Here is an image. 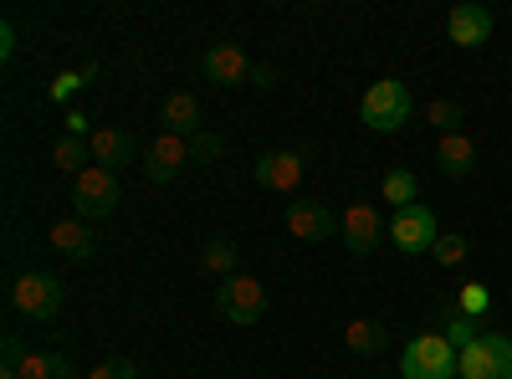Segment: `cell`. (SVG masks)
<instances>
[{
	"mask_svg": "<svg viewBox=\"0 0 512 379\" xmlns=\"http://www.w3.org/2000/svg\"><path fill=\"white\" fill-rule=\"evenodd\" d=\"M446 36H451V47H482L492 36V11L477 6V0H461V6L446 11Z\"/></svg>",
	"mask_w": 512,
	"mask_h": 379,
	"instance_id": "8fae6325",
	"label": "cell"
},
{
	"mask_svg": "<svg viewBox=\"0 0 512 379\" xmlns=\"http://www.w3.org/2000/svg\"><path fill=\"white\" fill-rule=\"evenodd\" d=\"M456 379H512V339H502V333H482L472 349H461Z\"/></svg>",
	"mask_w": 512,
	"mask_h": 379,
	"instance_id": "8992f818",
	"label": "cell"
},
{
	"mask_svg": "<svg viewBox=\"0 0 512 379\" xmlns=\"http://www.w3.org/2000/svg\"><path fill=\"white\" fill-rule=\"evenodd\" d=\"M123 200V185L113 170H103V164H88V170L72 175V210L82 221H108L113 210Z\"/></svg>",
	"mask_w": 512,
	"mask_h": 379,
	"instance_id": "7a4b0ae2",
	"label": "cell"
},
{
	"mask_svg": "<svg viewBox=\"0 0 512 379\" xmlns=\"http://www.w3.org/2000/svg\"><path fill=\"white\" fill-rule=\"evenodd\" d=\"M98 77V62H88V67H82V72H62L57 82H52V103H72L82 88H88V82Z\"/></svg>",
	"mask_w": 512,
	"mask_h": 379,
	"instance_id": "cb8c5ba5",
	"label": "cell"
},
{
	"mask_svg": "<svg viewBox=\"0 0 512 379\" xmlns=\"http://www.w3.org/2000/svg\"><path fill=\"white\" fill-rule=\"evenodd\" d=\"M159 123L180 139H195L200 134V98L195 93H169L164 108H159Z\"/></svg>",
	"mask_w": 512,
	"mask_h": 379,
	"instance_id": "e0dca14e",
	"label": "cell"
},
{
	"mask_svg": "<svg viewBox=\"0 0 512 379\" xmlns=\"http://www.w3.org/2000/svg\"><path fill=\"white\" fill-rule=\"evenodd\" d=\"M251 175H256V185H267V190H277V195H297V185L308 180V159L297 154V149H277V154L256 159Z\"/></svg>",
	"mask_w": 512,
	"mask_h": 379,
	"instance_id": "52a82bcc",
	"label": "cell"
},
{
	"mask_svg": "<svg viewBox=\"0 0 512 379\" xmlns=\"http://www.w3.org/2000/svg\"><path fill=\"white\" fill-rule=\"evenodd\" d=\"M456 349L446 344V333H415L400 354V374L405 379H456Z\"/></svg>",
	"mask_w": 512,
	"mask_h": 379,
	"instance_id": "3957f363",
	"label": "cell"
},
{
	"mask_svg": "<svg viewBox=\"0 0 512 379\" xmlns=\"http://www.w3.org/2000/svg\"><path fill=\"white\" fill-rule=\"evenodd\" d=\"M384 339H390V333H384V323H374V318H354V323L344 328V344H349L354 354H379Z\"/></svg>",
	"mask_w": 512,
	"mask_h": 379,
	"instance_id": "44dd1931",
	"label": "cell"
},
{
	"mask_svg": "<svg viewBox=\"0 0 512 379\" xmlns=\"http://www.w3.org/2000/svg\"><path fill=\"white\" fill-rule=\"evenodd\" d=\"M415 195H420V180L410 170H384V180H379V200L384 205L405 210V205H415Z\"/></svg>",
	"mask_w": 512,
	"mask_h": 379,
	"instance_id": "ffe728a7",
	"label": "cell"
},
{
	"mask_svg": "<svg viewBox=\"0 0 512 379\" xmlns=\"http://www.w3.org/2000/svg\"><path fill=\"white\" fill-rule=\"evenodd\" d=\"M425 118H431L441 134H456V123H461V103H451V98H436L431 108H425Z\"/></svg>",
	"mask_w": 512,
	"mask_h": 379,
	"instance_id": "4316f807",
	"label": "cell"
},
{
	"mask_svg": "<svg viewBox=\"0 0 512 379\" xmlns=\"http://www.w3.org/2000/svg\"><path fill=\"white\" fill-rule=\"evenodd\" d=\"M456 313L487 318V313H492V287H487V282H461V287H456Z\"/></svg>",
	"mask_w": 512,
	"mask_h": 379,
	"instance_id": "603a6c76",
	"label": "cell"
},
{
	"mask_svg": "<svg viewBox=\"0 0 512 379\" xmlns=\"http://www.w3.org/2000/svg\"><path fill=\"white\" fill-rule=\"evenodd\" d=\"M466 251H472V246H466L461 231H441V241L431 246V257H436L441 267H461V262H466Z\"/></svg>",
	"mask_w": 512,
	"mask_h": 379,
	"instance_id": "484cf974",
	"label": "cell"
},
{
	"mask_svg": "<svg viewBox=\"0 0 512 379\" xmlns=\"http://www.w3.org/2000/svg\"><path fill=\"white\" fill-rule=\"evenodd\" d=\"M272 82H277L272 67H256V72H251V88H272Z\"/></svg>",
	"mask_w": 512,
	"mask_h": 379,
	"instance_id": "1f68e13d",
	"label": "cell"
},
{
	"mask_svg": "<svg viewBox=\"0 0 512 379\" xmlns=\"http://www.w3.org/2000/svg\"><path fill=\"white\" fill-rule=\"evenodd\" d=\"M236 241H226V236H216V241H205V251H200V272H210V277H236Z\"/></svg>",
	"mask_w": 512,
	"mask_h": 379,
	"instance_id": "d6986e66",
	"label": "cell"
},
{
	"mask_svg": "<svg viewBox=\"0 0 512 379\" xmlns=\"http://www.w3.org/2000/svg\"><path fill=\"white\" fill-rule=\"evenodd\" d=\"M67 134H82V139H88V134H93V129H88V118H82L77 108L67 113Z\"/></svg>",
	"mask_w": 512,
	"mask_h": 379,
	"instance_id": "4dcf8cb0",
	"label": "cell"
},
{
	"mask_svg": "<svg viewBox=\"0 0 512 379\" xmlns=\"http://www.w3.org/2000/svg\"><path fill=\"white\" fill-rule=\"evenodd\" d=\"M190 154H195L200 164H210V159L221 154V139H216V134H195V139H190Z\"/></svg>",
	"mask_w": 512,
	"mask_h": 379,
	"instance_id": "f1b7e54d",
	"label": "cell"
},
{
	"mask_svg": "<svg viewBox=\"0 0 512 379\" xmlns=\"http://www.w3.org/2000/svg\"><path fill=\"white\" fill-rule=\"evenodd\" d=\"M200 67H205V77L210 82H221V88H236V82H251V57L241 52V47H210L205 57H200Z\"/></svg>",
	"mask_w": 512,
	"mask_h": 379,
	"instance_id": "9a60e30c",
	"label": "cell"
},
{
	"mask_svg": "<svg viewBox=\"0 0 512 379\" xmlns=\"http://www.w3.org/2000/svg\"><path fill=\"white\" fill-rule=\"evenodd\" d=\"M21 379H72V364L67 354H26Z\"/></svg>",
	"mask_w": 512,
	"mask_h": 379,
	"instance_id": "7402d4cb",
	"label": "cell"
},
{
	"mask_svg": "<svg viewBox=\"0 0 512 379\" xmlns=\"http://www.w3.org/2000/svg\"><path fill=\"white\" fill-rule=\"evenodd\" d=\"M52 164H57L62 175L88 170V164H93V149H88V139H82V134H62V139L52 144Z\"/></svg>",
	"mask_w": 512,
	"mask_h": 379,
	"instance_id": "ac0fdd59",
	"label": "cell"
},
{
	"mask_svg": "<svg viewBox=\"0 0 512 379\" xmlns=\"http://www.w3.org/2000/svg\"><path fill=\"white\" fill-rule=\"evenodd\" d=\"M390 241L405 251V257H415V251H431V246L441 241L436 216H431L425 205H405V210H395V216H390Z\"/></svg>",
	"mask_w": 512,
	"mask_h": 379,
	"instance_id": "9c48e42d",
	"label": "cell"
},
{
	"mask_svg": "<svg viewBox=\"0 0 512 379\" xmlns=\"http://www.w3.org/2000/svg\"><path fill=\"white\" fill-rule=\"evenodd\" d=\"M441 333H446V344H451L456 354H461V349H472V344L482 339V333H477V318H466V313H451Z\"/></svg>",
	"mask_w": 512,
	"mask_h": 379,
	"instance_id": "d4e9b609",
	"label": "cell"
},
{
	"mask_svg": "<svg viewBox=\"0 0 512 379\" xmlns=\"http://www.w3.org/2000/svg\"><path fill=\"white\" fill-rule=\"evenodd\" d=\"M195 154H190V139H180V134H169V129H159L154 134V144H149V154H144V180L149 185H169L185 164H190Z\"/></svg>",
	"mask_w": 512,
	"mask_h": 379,
	"instance_id": "ba28073f",
	"label": "cell"
},
{
	"mask_svg": "<svg viewBox=\"0 0 512 379\" xmlns=\"http://www.w3.org/2000/svg\"><path fill=\"white\" fill-rule=\"evenodd\" d=\"M47 241H52V251H62L67 262H88L93 251H98V241H93V231H88V221H82V216L52 221L47 226Z\"/></svg>",
	"mask_w": 512,
	"mask_h": 379,
	"instance_id": "4fadbf2b",
	"label": "cell"
},
{
	"mask_svg": "<svg viewBox=\"0 0 512 379\" xmlns=\"http://www.w3.org/2000/svg\"><path fill=\"white\" fill-rule=\"evenodd\" d=\"M216 308H221L226 323L251 328V323L267 318V287L256 282V277H246V272H236V277H226V282L216 287Z\"/></svg>",
	"mask_w": 512,
	"mask_h": 379,
	"instance_id": "277c9868",
	"label": "cell"
},
{
	"mask_svg": "<svg viewBox=\"0 0 512 379\" xmlns=\"http://www.w3.org/2000/svg\"><path fill=\"white\" fill-rule=\"evenodd\" d=\"M11 303H16V313L31 318V323H52V318L62 313V282H57L52 272H26V277H16V287H11Z\"/></svg>",
	"mask_w": 512,
	"mask_h": 379,
	"instance_id": "5b68a950",
	"label": "cell"
},
{
	"mask_svg": "<svg viewBox=\"0 0 512 379\" xmlns=\"http://www.w3.org/2000/svg\"><path fill=\"white\" fill-rule=\"evenodd\" d=\"M88 149H93V164H103V170H113V175L134 159V139H128V129H113V123H103V129L88 134Z\"/></svg>",
	"mask_w": 512,
	"mask_h": 379,
	"instance_id": "2e32d148",
	"label": "cell"
},
{
	"mask_svg": "<svg viewBox=\"0 0 512 379\" xmlns=\"http://www.w3.org/2000/svg\"><path fill=\"white\" fill-rule=\"evenodd\" d=\"M0 57H6V62L16 57V26H11V21L0 26Z\"/></svg>",
	"mask_w": 512,
	"mask_h": 379,
	"instance_id": "f546056e",
	"label": "cell"
},
{
	"mask_svg": "<svg viewBox=\"0 0 512 379\" xmlns=\"http://www.w3.org/2000/svg\"><path fill=\"white\" fill-rule=\"evenodd\" d=\"M287 231H292L297 241H323V236L338 231V221H333V210H328L323 200L292 195V205H287Z\"/></svg>",
	"mask_w": 512,
	"mask_h": 379,
	"instance_id": "30bf717a",
	"label": "cell"
},
{
	"mask_svg": "<svg viewBox=\"0 0 512 379\" xmlns=\"http://www.w3.org/2000/svg\"><path fill=\"white\" fill-rule=\"evenodd\" d=\"M338 226H344V241H349L354 257H369V251L379 246V236H384V216H379V205H364V200H359V205H349Z\"/></svg>",
	"mask_w": 512,
	"mask_h": 379,
	"instance_id": "7c38bea8",
	"label": "cell"
},
{
	"mask_svg": "<svg viewBox=\"0 0 512 379\" xmlns=\"http://www.w3.org/2000/svg\"><path fill=\"white\" fill-rule=\"evenodd\" d=\"M436 170H441L446 180H466V175L477 170V144L466 139L461 129H456V134H441V139H436Z\"/></svg>",
	"mask_w": 512,
	"mask_h": 379,
	"instance_id": "5bb4252c",
	"label": "cell"
},
{
	"mask_svg": "<svg viewBox=\"0 0 512 379\" xmlns=\"http://www.w3.org/2000/svg\"><path fill=\"white\" fill-rule=\"evenodd\" d=\"M134 374H139V369L128 364V359H108V364H98L88 379H134Z\"/></svg>",
	"mask_w": 512,
	"mask_h": 379,
	"instance_id": "83f0119b",
	"label": "cell"
},
{
	"mask_svg": "<svg viewBox=\"0 0 512 379\" xmlns=\"http://www.w3.org/2000/svg\"><path fill=\"white\" fill-rule=\"evenodd\" d=\"M410 113H415V98H410V82H400V77H379V82H369V93L359 98V118L369 123L374 134H395V129H405Z\"/></svg>",
	"mask_w": 512,
	"mask_h": 379,
	"instance_id": "6da1fadb",
	"label": "cell"
}]
</instances>
